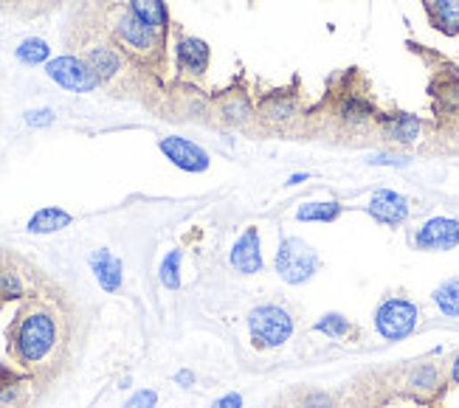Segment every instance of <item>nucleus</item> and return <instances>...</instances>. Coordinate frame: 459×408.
<instances>
[{"mask_svg": "<svg viewBox=\"0 0 459 408\" xmlns=\"http://www.w3.org/2000/svg\"><path fill=\"white\" fill-rule=\"evenodd\" d=\"M65 347V318L43 298H29L9 327V355L17 366L43 371L57 363Z\"/></svg>", "mask_w": 459, "mask_h": 408, "instance_id": "obj_1", "label": "nucleus"}, {"mask_svg": "<svg viewBox=\"0 0 459 408\" xmlns=\"http://www.w3.org/2000/svg\"><path fill=\"white\" fill-rule=\"evenodd\" d=\"M274 268L285 285H305V282H310L316 273H319L322 257L302 237H285L279 242Z\"/></svg>", "mask_w": 459, "mask_h": 408, "instance_id": "obj_2", "label": "nucleus"}, {"mask_svg": "<svg viewBox=\"0 0 459 408\" xmlns=\"http://www.w3.org/2000/svg\"><path fill=\"white\" fill-rule=\"evenodd\" d=\"M245 324H249L251 341L259 349L285 347L293 335V315L282 305H257L245 318Z\"/></svg>", "mask_w": 459, "mask_h": 408, "instance_id": "obj_3", "label": "nucleus"}, {"mask_svg": "<svg viewBox=\"0 0 459 408\" xmlns=\"http://www.w3.org/2000/svg\"><path fill=\"white\" fill-rule=\"evenodd\" d=\"M113 37L119 43V48H125L127 54L141 57V60H152L161 54L164 45V34L152 31L150 26H144L130 9H121L113 17Z\"/></svg>", "mask_w": 459, "mask_h": 408, "instance_id": "obj_4", "label": "nucleus"}, {"mask_svg": "<svg viewBox=\"0 0 459 408\" xmlns=\"http://www.w3.org/2000/svg\"><path fill=\"white\" fill-rule=\"evenodd\" d=\"M420 322V310L412 298L403 296H389L383 298L378 310H375V330L381 339L386 341H403L417 330Z\"/></svg>", "mask_w": 459, "mask_h": 408, "instance_id": "obj_5", "label": "nucleus"}, {"mask_svg": "<svg viewBox=\"0 0 459 408\" xmlns=\"http://www.w3.org/2000/svg\"><path fill=\"white\" fill-rule=\"evenodd\" d=\"M45 74L51 82H57L65 91L74 94H91L102 85L99 77L94 74V68L85 62V57H74V54H62L45 62Z\"/></svg>", "mask_w": 459, "mask_h": 408, "instance_id": "obj_6", "label": "nucleus"}, {"mask_svg": "<svg viewBox=\"0 0 459 408\" xmlns=\"http://www.w3.org/2000/svg\"><path fill=\"white\" fill-rule=\"evenodd\" d=\"M257 118L271 130H288L299 118V96L293 91H271L257 104Z\"/></svg>", "mask_w": 459, "mask_h": 408, "instance_id": "obj_7", "label": "nucleus"}, {"mask_svg": "<svg viewBox=\"0 0 459 408\" xmlns=\"http://www.w3.org/2000/svg\"><path fill=\"white\" fill-rule=\"evenodd\" d=\"M158 147L167 155V161H172V167L184 172H206L211 167V155L184 135H164L158 141Z\"/></svg>", "mask_w": 459, "mask_h": 408, "instance_id": "obj_8", "label": "nucleus"}, {"mask_svg": "<svg viewBox=\"0 0 459 408\" xmlns=\"http://www.w3.org/2000/svg\"><path fill=\"white\" fill-rule=\"evenodd\" d=\"M420 251H454L459 245V220L454 217H431L414 234Z\"/></svg>", "mask_w": 459, "mask_h": 408, "instance_id": "obj_9", "label": "nucleus"}, {"mask_svg": "<svg viewBox=\"0 0 459 408\" xmlns=\"http://www.w3.org/2000/svg\"><path fill=\"white\" fill-rule=\"evenodd\" d=\"M215 116L220 124H225V127H249V124L257 118V108L245 87H232V91L220 94V99L215 104Z\"/></svg>", "mask_w": 459, "mask_h": 408, "instance_id": "obj_10", "label": "nucleus"}, {"mask_svg": "<svg viewBox=\"0 0 459 408\" xmlns=\"http://www.w3.org/2000/svg\"><path fill=\"white\" fill-rule=\"evenodd\" d=\"M375 127H378L383 141H389V144H400V147L414 144V141H420V135H422V121L414 113H403V110L378 113Z\"/></svg>", "mask_w": 459, "mask_h": 408, "instance_id": "obj_11", "label": "nucleus"}, {"mask_svg": "<svg viewBox=\"0 0 459 408\" xmlns=\"http://www.w3.org/2000/svg\"><path fill=\"white\" fill-rule=\"evenodd\" d=\"M335 121L341 124L344 130H366V127H375L378 121V110L375 104L369 102L366 96L361 94H344L339 99V104H335Z\"/></svg>", "mask_w": 459, "mask_h": 408, "instance_id": "obj_12", "label": "nucleus"}, {"mask_svg": "<svg viewBox=\"0 0 459 408\" xmlns=\"http://www.w3.org/2000/svg\"><path fill=\"white\" fill-rule=\"evenodd\" d=\"M232 268L242 276H257L265 268V259H262V240H259V228L249 225L245 232L237 237L234 248H232Z\"/></svg>", "mask_w": 459, "mask_h": 408, "instance_id": "obj_13", "label": "nucleus"}, {"mask_svg": "<svg viewBox=\"0 0 459 408\" xmlns=\"http://www.w3.org/2000/svg\"><path fill=\"white\" fill-rule=\"evenodd\" d=\"M369 217L381 225H403L409 220V198H403L400 192H392V189H378L373 198H369Z\"/></svg>", "mask_w": 459, "mask_h": 408, "instance_id": "obj_14", "label": "nucleus"}, {"mask_svg": "<svg viewBox=\"0 0 459 408\" xmlns=\"http://www.w3.org/2000/svg\"><path fill=\"white\" fill-rule=\"evenodd\" d=\"M211 62V48L206 40L192 37V34H181L175 43V65L186 77H203Z\"/></svg>", "mask_w": 459, "mask_h": 408, "instance_id": "obj_15", "label": "nucleus"}, {"mask_svg": "<svg viewBox=\"0 0 459 408\" xmlns=\"http://www.w3.org/2000/svg\"><path fill=\"white\" fill-rule=\"evenodd\" d=\"M85 62L94 68V74L99 77V82H113L116 77H121V70H125V57H121V51L111 43H96L85 51Z\"/></svg>", "mask_w": 459, "mask_h": 408, "instance_id": "obj_16", "label": "nucleus"}, {"mask_svg": "<svg viewBox=\"0 0 459 408\" xmlns=\"http://www.w3.org/2000/svg\"><path fill=\"white\" fill-rule=\"evenodd\" d=\"M91 271L102 290L116 293L121 288V259L108 248H99V251L91 254Z\"/></svg>", "mask_w": 459, "mask_h": 408, "instance_id": "obj_17", "label": "nucleus"}, {"mask_svg": "<svg viewBox=\"0 0 459 408\" xmlns=\"http://www.w3.org/2000/svg\"><path fill=\"white\" fill-rule=\"evenodd\" d=\"M426 4L429 23L446 34V37H456L459 34V0H422Z\"/></svg>", "mask_w": 459, "mask_h": 408, "instance_id": "obj_18", "label": "nucleus"}, {"mask_svg": "<svg viewBox=\"0 0 459 408\" xmlns=\"http://www.w3.org/2000/svg\"><path fill=\"white\" fill-rule=\"evenodd\" d=\"M127 9L138 17L141 23L150 26L158 34H167L169 29V12L164 0H127Z\"/></svg>", "mask_w": 459, "mask_h": 408, "instance_id": "obj_19", "label": "nucleus"}, {"mask_svg": "<svg viewBox=\"0 0 459 408\" xmlns=\"http://www.w3.org/2000/svg\"><path fill=\"white\" fill-rule=\"evenodd\" d=\"M70 223H74V217H70L65 208L45 206V208L34 211V215H31L29 232L31 234H57V232H62V228H68Z\"/></svg>", "mask_w": 459, "mask_h": 408, "instance_id": "obj_20", "label": "nucleus"}, {"mask_svg": "<svg viewBox=\"0 0 459 408\" xmlns=\"http://www.w3.org/2000/svg\"><path fill=\"white\" fill-rule=\"evenodd\" d=\"M341 211L344 206L339 200H313L296 208V220L299 223H335L341 217Z\"/></svg>", "mask_w": 459, "mask_h": 408, "instance_id": "obj_21", "label": "nucleus"}, {"mask_svg": "<svg viewBox=\"0 0 459 408\" xmlns=\"http://www.w3.org/2000/svg\"><path fill=\"white\" fill-rule=\"evenodd\" d=\"M313 330L327 335L330 341H347V339L356 335V327H352V322H349L347 315H341V313H324L319 322L313 324Z\"/></svg>", "mask_w": 459, "mask_h": 408, "instance_id": "obj_22", "label": "nucleus"}, {"mask_svg": "<svg viewBox=\"0 0 459 408\" xmlns=\"http://www.w3.org/2000/svg\"><path fill=\"white\" fill-rule=\"evenodd\" d=\"M431 298H434L437 310L443 313V315H448V318H459V276L446 279L443 285H439V288L431 293Z\"/></svg>", "mask_w": 459, "mask_h": 408, "instance_id": "obj_23", "label": "nucleus"}, {"mask_svg": "<svg viewBox=\"0 0 459 408\" xmlns=\"http://www.w3.org/2000/svg\"><path fill=\"white\" fill-rule=\"evenodd\" d=\"M14 57L20 60L23 65H43L51 57V48L40 37H29V40H23L20 45L14 48Z\"/></svg>", "mask_w": 459, "mask_h": 408, "instance_id": "obj_24", "label": "nucleus"}, {"mask_svg": "<svg viewBox=\"0 0 459 408\" xmlns=\"http://www.w3.org/2000/svg\"><path fill=\"white\" fill-rule=\"evenodd\" d=\"M26 296V279L17 268H9L4 265L0 268V301H9V298H23Z\"/></svg>", "mask_w": 459, "mask_h": 408, "instance_id": "obj_25", "label": "nucleus"}, {"mask_svg": "<svg viewBox=\"0 0 459 408\" xmlns=\"http://www.w3.org/2000/svg\"><path fill=\"white\" fill-rule=\"evenodd\" d=\"M181 259H184L181 251H169L161 262V268H158V279H161V285L167 290L181 288Z\"/></svg>", "mask_w": 459, "mask_h": 408, "instance_id": "obj_26", "label": "nucleus"}, {"mask_svg": "<svg viewBox=\"0 0 459 408\" xmlns=\"http://www.w3.org/2000/svg\"><path fill=\"white\" fill-rule=\"evenodd\" d=\"M437 383H439V371L431 363H422L420 369L412 371V378H409V386L414 388V392H434Z\"/></svg>", "mask_w": 459, "mask_h": 408, "instance_id": "obj_27", "label": "nucleus"}, {"mask_svg": "<svg viewBox=\"0 0 459 408\" xmlns=\"http://www.w3.org/2000/svg\"><path fill=\"white\" fill-rule=\"evenodd\" d=\"M26 400V388L17 380H6L0 383V408H20Z\"/></svg>", "mask_w": 459, "mask_h": 408, "instance_id": "obj_28", "label": "nucleus"}, {"mask_svg": "<svg viewBox=\"0 0 459 408\" xmlns=\"http://www.w3.org/2000/svg\"><path fill=\"white\" fill-rule=\"evenodd\" d=\"M296 408H335V397L327 395V392H305L302 397H299Z\"/></svg>", "mask_w": 459, "mask_h": 408, "instance_id": "obj_29", "label": "nucleus"}, {"mask_svg": "<svg viewBox=\"0 0 459 408\" xmlns=\"http://www.w3.org/2000/svg\"><path fill=\"white\" fill-rule=\"evenodd\" d=\"M155 405H158V395L152 392V388H141V392H135L125 403V408H155Z\"/></svg>", "mask_w": 459, "mask_h": 408, "instance_id": "obj_30", "label": "nucleus"}, {"mask_svg": "<svg viewBox=\"0 0 459 408\" xmlns=\"http://www.w3.org/2000/svg\"><path fill=\"white\" fill-rule=\"evenodd\" d=\"M26 124H29V127H48V124H54V110H51V108L29 110L26 113Z\"/></svg>", "mask_w": 459, "mask_h": 408, "instance_id": "obj_31", "label": "nucleus"}, {"mask_svg": "<svg viewBox=\"0 0 459 408\" xmlns=\"http://www.w3.org/2000/svg\"><path fill=\"white\" fill-rule=\"evenodd\" d=\"M369 164H375V167H406L409 161H406V158H392V155H373V158H369Z\"/></svg>", "mask_w": 459, "mask_h": 408, "instance_id": "obj_32", "label": "nucleus"}, {"mask_svg": "<svg viewBox=\"0 0 459 408\" xmlns=\"http://www.w3.org/2000/svg\"><path fill=\"white\" fill-rule=\"evenodd\" d=\"M211 408H242V395H237V392H228V395H223L215 405Z\"/></svg>", "mask_w": 459, "mask_h": 408, "instance_id": "obj_33", "label": "nucleus"}, {"mask_svg": "<svg viewBox=\"0 0 459 408\" xmlns=\"http://www.w3.org/2000/svg\"><path fill=\"white\" fill-rule=\"evenodd\" d=\"M195 371H189V369H181L178 371V375H175V383H178L181 388H192V386H195Z\"/></svg>", "mask_w": 459, "mask_h": 408, "instance_id": "obj_34", "label": "nucleus"}, {"mask_svg": "<svg viewBox=\"0 0 459 408\" xmlns=\"http://www.w3.org/2000/svg\"><path fill=\"white\" fill-rule=\"evenodd\" d=\"M448 378H451V383L454 386H459V355L451 361V369H448Z\"/></svg>", "mask_w": 459, "mask_h": 408, "instance_id": "obj_35", "label": "nucleus"}, {"mask_svg": "<svg viewBox=\"0 0 459 408\" xmlns=\"http://www.w3.org/2000/svg\"><path fill=\"white\" fill-rule=\"evenodd\" d=\"M302 181H307V175H293L288 184H291V186H296V184H302Z\"/></svg>", "mask_w": 459, "mask_h": 408, "instance_id": "obj_36", "label": "nucleus"}]
</instances>
